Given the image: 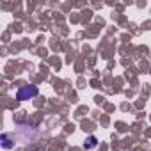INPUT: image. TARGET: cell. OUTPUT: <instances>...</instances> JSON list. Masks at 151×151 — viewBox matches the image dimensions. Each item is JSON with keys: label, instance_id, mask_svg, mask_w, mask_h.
<instances>
[{"label": "cell", "instance_id": "cell-1", "mask_svg": "<svg viewBox=\"0 0 151 151\" xmlns=\"http://www.w3.org/2000/svg\"><path fill=\"white\" fill-rule=\"evenodd\" d=\"M37 93H39V89L36 87V86H23V87H20L18 89V93H16V98L18 100H30V98H34V96H37Z\"/></svg>", "mask_w": 151, "mask_h": 151}, {"label": "cell", "instance_id": "cell-3", "mask_svg": "<svg viewBox=\"0 0 151 151\" xmlns=\"http://www.w3.org/2000/svg\"><path fill=\"white\" fill-rule=\"evenodd\" d=\"M94 146H96V137H89V139L86 140V147L91 149V147H94Z\"/></svg>", "mask_w": 151, "mask_h": 151}, {"label": "cell", "instance_id": "cell-2", "mask_svg": "<svg viewBox=\"0 0 151 151\" xmlns=\"http://www.w3.org/2000/svg\"><path fill=\"white\" fill-rule=\"evenodd\" d=\"M2 146H4L6 149H9V147H13V142L9 140V137H7V135H2Z\"/></svg>", "mask_w": 151, "mask_h": 151}]
</instances>
